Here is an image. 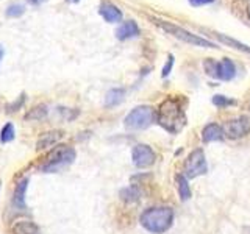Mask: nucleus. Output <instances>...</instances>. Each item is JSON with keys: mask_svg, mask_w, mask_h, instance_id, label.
<instances>
[{"mask_svg": "<svg viewBox=\"0 0 250 234\" xmlns=\"http://www.w3.org/2000/svg\"><path fill=\"white\" fill-rule=\"evenodd\" d=\"M185 120L186 117L182 100L170 97L163 101L158 109V114H156V122L164 130H167L169 133H178L185 125Z\"/></svg>", "mask_w": 250, "mask_h": 234, "instance_id": "f257e3e1", "label": "nucleus"}, {"mask_svg": "<svg viewBox=\"0 0 250 234\" xmlns=\"http://www.w3.org/2000/svg\"><path fill=\"white\" fill-rule=\"evenodd\" d=\"M172 222H174V211L170 208H150L141 215V225L153 234L167 231Z\"/></svg>", "mask_w": 250, "mask_h": 234, "instance_id": "f03ea898", "label": "nucleus"}, {"mask_svg": "<svg viewBox=\"0 0 250 234\" xmlns=\"http://www.w3.org/2000/svg\"><path fill=\"white\" fill-rule=\"evenodd\" d=\"M155 23L158 25L160 28H163L164 31H167L169 35L175 36L182 41L188 42V44H192V45H197V47H207V49H216V44H213L208 39H203L197 35H192L189 31H186L182 27H177V25H172V23L167 22H163V20H155Z\"/></svg>", "mask_w": 250, "mask_h": 234, "instance_id": "7ed1b4c3", "label": "nucleus"}, {"mask_svg": "<svg viewBox=\"0 0 250 234\" xmlns=\"http://www.w3.org/2000/svg\"><path fill=\"white\" fill-rule=\"evenodd\" d=\"M155 120V111L153 108L143 105L131 109L130 114L125 117V127L128 130H144L150 127Z\"/></svg>", "mask_w": 250, "mask_h": 234, "instance_id": "20e7f679", "label": "nucleus"}, {"mask_svg": "<svg viewBox=\"0 0 250 234\" xmlns=\"http://www.w3.org/2000/svg\"><path fill=\"white\" fill-rule=\"evenodd\" d=\"M203 174H207V159L202 148H197L185 161V176L192 179Z\"/></svg>", "mask_w": 250, "mask_h": 234, "instance_id": "39448f33", "label": "nucleus"}, {"mask_svg": "<svg viewBox=\"0 0 250 234\" xmlns=\"http://www.w3.org/2000/svg\"><path fill=\"white\" fill-rule=\"evenodd\" d=\"M75 159V152L72 150V148L69 147H61V148H57L52 156L49 158V162L45 164V166L42 167L44 172H53V170H58L61 167L67 166V164L74 162Z\"/></svg>", "mask_w": 250, "mask_h": 234, "instance_id": "423d86ee", "label": "nucleus"}, {"mask_svg": "<svg viewBox=\"0 0 250 234\" xmlns=\"http://www.w3.org/2000/svg\"><path fill=\"white\" fill-rule=\"evenodd\" d=\"M224 133L225 136L230 139H239L244 137L250 133V117L249 116H241L236 119H231L224 125Z\"/></svg>", "mask_w": 250, "mask_h": 234, "instance_id": "0eeeda50", "label": "nucleus"}, {"mask_svg": "<svg viewBox=\"0 0 250 234\" xmlns=\"http://www.w3.org/2000/svg\"><path fill=\"white\" fill-rule=\"evenodd\" d=\"M131 158H133V164H135L138 169H146V167H150L155 162L156 156H155V152L148 145L139 144L133 148Z\"/></svg>", "mask_w": 250, "mask_h": 234, "instance_id": "6e6552de", "label": "nucleus"}, {"mask_svg": "<svg viewBox=\"0 0 250 234\" xmlns=\"http://www.w3.org/2000/svg\"><path fill=\"white\" fill-rule=\"evenodd\" d=\"M99 13H100L102 18H104V19H105L106 22H109V23H116V22H119V20L122 19V11H121L116 5L108 3V2H105V3H102V5H100Z\"/></svg>", "mask_w": 250, "mask_h": 234, "instance_id": "1a4fd4ad", "label": "nucleus"}, {"mask_svg": "<svg viewBox=\"0 0 250 234\" xmlns=\"http://www.w3.org/2000/svg\"><path fill=\"white\" fill-rule=\"evenodd\" d=\"M139 35V27L135 20H127L124 22L122 25L116 30V36L117 39L121 41H125V39H131V38H136Z\"/></svg>", "mask_w": 250, "mask_h": 234, "instance_id": "9d476101", "label": "nucleus"}, {"mask_svg": "<svg viewBox=\"0 0 250 234\" xmlns=\"http://www.w3.org/2000/svg\"><path fill=\"white\" fill-rule=\"evenodd\" d=\"M234 75H236V67H234L231 59L224 58L222 61L217 62V78H221L224 81H229Z\"/></svg>", "mask_w": 250, "mask_h": 234, "instance_id": "9b49d317", "label": "nucleus"}, {"mask_svg": "<svg viewBox=\"0 0 250 234\" xmlns=\"http://www.w3.org/2000/svg\"><path fill=\"white\" fill-rule=\"evenodd\" d=\"M225 136L224 128L219 127L217 123H208L202 131V139L205 142H214V140H222Z\"/></svg>", "mask_w": 250, "mask_h": 234, "instance_id": "f8f14e48", "label": "nucleus"}, {"mask_svg": "<svg viewBox=\"0 0 250 234\" xmlns=\"http://www.w3.org/2000/svg\"><path fill=\"white\" fill-rule=\"evenodd\" d=\"M61 137H62V131H58V130L49 131V133H44V135L38 139L36 148H38V150H44V148H49V147H52V145L57 144Z\"/></svg>", "mask_w": 250, "mask_h": 234, "instance_id": "ddd939ff", "label": "nucleus"}, {"mask_svg": "<svg viewBox=\"0 0 250 234\" xmlns=\"http://www.w3.org/2000/svg\"><path fill=\"white\" fill-rule=\"evenodd\" d=\"M27 187H28V179L23 178L18 183L14 189V195H13V203L16 208L23 209L25 208V194H27Z\"/></svg>", "mask_w": 250, "mask_h": 234, "instance_id": "4468645a", "label": "nucleus"}, {"mask_svg": "<svg viewBox=\"0 0 250 234\" xmlns=\"http://www.w3.org/2000/svg\"><path fill=\"white\" fill-rule=\"evenodd\" d=\"M13 234H39V228L30 220H19L13 225Z\"/></svg>", "mask_w": 250, "mask_h": 234, "instance_id": "2eb2a0df", "label": "nucleus"}, {"mask_svg": "<svg viewBox=\"0 0 250 234\" xmlns=\"http://www.w3.org/2000/svg\"><path fill=\"white\" fill-rule=\"evenodd\" d=\"M124 97H125V91L121 89V88H116V89L108 91L106 97H105V106L111 108V106L119 105L121 101L124 100Z\"/></svg>", "mask_w": 250, "mask_h": 234, "instance_id": "dca6fc26", "label": "nucleus"}, {"mask_svg": "<svg viewBox=\"0 0 250 234\" xmlns=\"http://www.w3.org/2000/svg\"><path fill=\"white\" fill-rule=\"evenodd\" d=\"M177 187H178L180 198H182L183 201L191 198V187H189V184H188V178L185 175L177 176Z\"/></svg>", "mask_w": 250, "mask_h": 234, "instance_id": "f3484780", "label": "nucleus"}, {"mask_svg": "<svg viewBox=\"0 0 250 234\" xmlns=\"http://www.w3.org/2000/svg\"><path fill=\"white\" fill-rule=\"evenodd\" d=\"M216 36H217L219 41H222L224 44H227L229 47H233V49L241 50V52H246V53L250 55V47H249V45L242 44V42L236 41V39H233V38H227V36H224V35H221V33H217Z\"/></svg>", "mask_w": 250, "mask_h": 234, "instance_id": "a211bd4d", "label": "nucleus"}, {"mask_svg": "<svg viewBox=\"0 0 250 234\" xmlns=\"http://www.w3.org/2000/svg\"><path fill=\"white\" fill-rule=\"evenodd\" d=\"M47 116V106L45 105H38L31 108L30 111L25 114V120H41Z\"/></svg>", "mask_w": 250, "mask_h": 234, "instance_id": "6ab92c4d", "label": "nucleus"}, {"mask_svg": "<svg viewBox=\"0 0 250 234\" xmlns=\"http://www.w3.org/2000/svg\"><path fill=\"white\" fill-rule=\"evenodd\" d=\"M13 139H14V125L6 123L2 128V133H0V140H2L3 144H6V142H11Z\"/></svg>", "mask_w": 250, "mask_h": 234, "instance_id": "aec40b11", "label": "nucleus"}, {"mask_svg": "<svg viewBox=\"0 0 250 234\" xmlns=\"http://www.w3.org/2000/svg\"><path fill=\"white\" fill-rule=\"evenodd\" d=\"M23 13H25V6L22 3H13L8 6V10H6L8 18H19V16H22Z\"/></svg>", "mask_w": 250, "mask_h": 234, "instance_id": "412c9836", "label": "nucleus"}, {"mask_svg": "<svg viewBox=\"0 0 250 234\" xmlns=\"http://www.w3.org/2000/svg\"><path fill=\"white\" fill-rule=\"evenodd\" d=\"M121 195H122V200H125V201H135L139 197V192L135 189V187H128V189H124L121 192Z\"/></svg>", "mask_w": 250, "mask_h": 234, "instance_id": "4be33fe9", "label": "nucleus"}, {"mask_svg": "<svg viewBox=\"0 0 250 234\" xmlns=\"http://www.w3.org/2000/svg\"><path fill=\"white\" fill-rule=\"evenodd\" d=\"M203 67H205L207 74L211 75V77H217V62L214 59H207L205 62H203Z\"/></svg>", "mask_w": 250, "mask_h": 234, "instance_id": "5701e85b", "label": "nucleus"}, {"mask_svg": "<svg viewBox=\"0 0 250 234\" xmlns=\"http://www.w3.org/2000/svg\"><path fill=\"white\" fill-rule=\"evenodd\" d=\"M172 66H174V55H169V57H167V61H166V64H164V67H163V72H161V77H163V78H166V77L170 74Z\"/></svg>", "mask_w": 250, "mask_h": 234, "instance_id": "b1692460", "label": "nucleus"}, {"mask_svg": "<svg viewBox=\"0 0 250 234\" xmlns=\"http://www.w3.org/2000/svg\"><path fill=\"white\" fill-rule=\"evenodd\" d=\"M213 103L216 106H227V105H233L234 101L233 100H229V98L224 97V96H214L213 97Z\"/></svg>", "mask_w": 250, "mask_h": 234, "instance_id": "393cba45", "label": "nucleus"}, {"mask_svg": "<svg viewBox=\"0 0 250 234\" xmlns=\"http://www.w3.org/2000/svg\"><path fill=\"white\" fill-rule=\"evenodd\" d=\"M23 100H25V96H23V94H22V96H21V98H19L18 101H16V103H13L11 106H8V109H6V111H8V113H14V111H18V109H19V108L22 106Z\"/></svg>", "mask_w": 250, "mask_h": 234, "instance_id": "a878e982", "label": "nucleus"}, {"mask_svg": "<svg viewBox=\"0 0 250 234\" xmlns=\"http://www.w3.org/2000/svg\"><path fill=\"white\" fill-rule=\"evenodd\" d=\"M214 0H189V3L192 6H202V5H209V3H213Z\"/></svg>", "mask_w": 250, "mask_h": 234, "instance_id": "bb28decb", "label": "nucleus"}, {"mask_svg": "<svg viewBox=\"0 0 250 234\" xmlns=\"http://www.w3.org/2000/svg\"><path fill=\"white\" fill-rule=\"evenodd\" d=\"M28 2H30L31 5H41V3L45 2V0H28Z\"/></svg>", "mask_w": 250, "mask_h": 234, "instance_id": "cd10ccee", "label": "nucleus"}, {"mask_svg": "<svg viewBox=\"0 0 250 234\" xmlns=\"http://www.w3.org/2000/svg\"><path fill=\"white\" fill-rule=\"evenodd\" d=\"M2 58H3V47L0 45V61H2Z\"/></svg>", "mask_w": 250, "mask_h": 234, "instance_id": "c85d7f7f", "label": "nucleus"}, {"mask_svg": "<svg viewBox=\"0 0 250 234\" xmlns=\"http://www.w3.org/2000/svg\"><path fill=\"white\" fill-rule=\"evenodd\" d=\"M247 14H249V18H250V5H249V8H247Z\"/></svg>", "mask_w": 250, "mask_h": 234, "instance_id": "c756f323", "label": "nucleus"}, {"mask_svg": "<svg viewBox=\"0 0 250 234\" xmlns=\"http://www.w3.org/2000/svg\"><path fill=\"white\" fill-rule=\"evenodd\" d=\"M67 2H72V3H77V2H78V0H67Z\"/></svg>", "mask_w": 250, "mask_h": 234, "instance_id": "7c9ffc66", "label": "nucleus"}]
</instances>
